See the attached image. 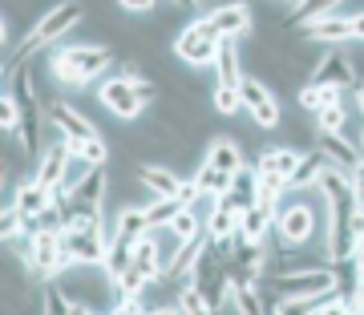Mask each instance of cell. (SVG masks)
<instances>
[{
	"label": "cell",
	"instance_id": "cell-1",
	"mask_svg": "<svg viewBox=\"0 0 364 315\" xmlns=\"http://www.w3.org/2000/svg\"><path fill=\"white\" fill-rule=\"evenodd\" d=\"M81 21H85V0H57V4H49V9L33 21V28L21 37V45L13 49V57L4 61V77H13L21 65H28L33 52L53 49L57 40H65L69 28H77Z\"/></svg>",
	"mask_w": 364,
	"mask_h": 315
},
{
	"label": "cell",
	"instance_id": "cell-2",
	"mask_svg": "<svg viewBox=\"0 0 364 315\" xmlns=\"http://www.w3.org/2000/svg\"><path fill=\"white\" fill-rule=\"evenodd\" d=\"M117 61L114 45H93V40H77V45H65L49 57V73L53 81L69 93H81L90 81H102L105 69Z\"/></svg>",
	"mask_w": 364,
	"mask_h": 315
},
{
	"label": "cell",
	"instance_id": "cell-3",
	"mask_svg": "<svg viewBox=\"0 0 364 315\" xmlns=\"http://www.w3.org/2000/svg\"><path fill=\"white\" fill-rule=\"evenodd\" d=\"M219 49H223V37L207 16H195V21H186V25L174 33V57L191 69H203V65L215 69Z\"/></svg>",
	"mask_w": 364,
	"mask_h": 315
},
{
	"label": "cell",
	"instance_id": "cell-4",
	"mask_svg": "<svg viewBox=\"0 0 364 315\" xmlns=\"http://www.w3.org/2000/svg\"><path fill=\"white\" fill-rule=\"evenodd\" d=\"M272 287L284 299H320V295L340 291V271L336 267H296V271L275 275Z\"/></svg>",
	"mask_w": 364,
	"mask_h": 315
},
{
	"label": "cell",
	"instance_id": "cell-5",
	"mask_svg": "<svg viewBox=\"0 0 364 315\" xmlns=\"http://www.w3.org/2000/svg\"><path fill=\"white\" fill-rule=\"evenodd\" d=\"M320 206L308 202V198H291L287 206H279V219H275V235L284 238L287 247H304L320 235Z\"/></svg>",
	"mask_w": 364,
	"mask_h": 315
},
{
	"label": "cell",
	"instance_id": "cell-6",
	"mask_svg": "<svg viewBox=\"0 0 364 315\" xmlns=\"http://www.w3.org/2000/svg\"><path fill=\"white\" fill-rule=\"evenodd\" d=\"M97 105H102L105 114H114L117 121H142L146 118V105L134 89V81L126 73H117V77H102L97 81Z\"/></svg>",
	"mask_w": 364,
	"mask_h": 315
},
{
	"label": "cell",
	"instance_id": "cell-7",
	"mask_svg": "<svg viewBox=\"0 0 364 315\" xmlns=\"http://www.w3.org/2000/svg\"><path fill=\"white\" fill-rule=\"evenodd\" d=\"M239 93H243V109L251 114V121L259 126V133H275L279 126H284V109H279V97H275V89L267 85V81L259 77H243L239 81Z\"/></svg>",
	"mask_w": 364,
	"mask_h": 315
},
{
	"label": "cell",
	"instance_id": "cell-8",
	"mask_svg": "<svg viewBox=\"0 0 364 315\" xmlns=\"http://www.w3.org/2000/svg\"><path fill=\"white\" fill-rule=\"evenodd\" d=\"M61 247H65V267H102L109 255V238L105 231H65Z\"/></svg>",
	"mask_w": 364,
	"mask_h": 315
},
{
	"label": "cell",
	"instance_id": "cell-9",
	"mask_svg": "<svg viewBox=\"0 0 364 315\" xmlns=\"http://www.w3.org/2000/svg\"><path fill=\"white\" fill-rule=\"evenodd\" d=\"M356 81H360L356 61H352V52L340 45V49H324V52H320V61H316L308 85H336V89H352Z\"/></svg>",
	"mask_w": 364,
	"mask_h": 315
},
{
	"label": "cell",
	"instance_id": "cell-10",
	"mask_svg": "<svg viewBox=\"0 0 364 315\" xmlns=\"http://www.w3.org/2000/svg\"><path fill=\"white\" fill-rule=\"evenodd\" d=\"M49 126L65 142H90V138H102V130L93 126L90 114H81L73 101H65V97H53L49 101Z\"/></svg>",
	"mask_w": 364,
	"mask_h": 315
},
{
	"label": "cell",
	"instance_id": "cell-11",
	"mask_svg": "<svg viewBox=\"0 0 364 315\" xmlns=\"http://www.w3.org/2000/svg\"><path fill=\"white\" fill-rule=\"evenodd\" d=\"M207 21L215 28H219V37L223 40H247L251 33H255V9L251 4H223V9H215V13H207Z\"/></svg>",
	"mask_w": 364,
	"mask_h": 315
},
{
	"label": "cell",
	"instance_id": "cell-12",
	"mask_svg": "<svg viewBox=\"0 0 364 315\" xmlns=\"http://www.w3.org/2000/svg\"><path fill=\"white\" fill-rule=\"evenodd\" d=\"M299 37H308L312 45H320V49H340V45L352 40V16L348 13H328V16H320V21L299 28Z\"/></svg>",
	"mask_w": 364,
	"mask_h": 315
},
{
	"label": "cell",
	"instance_id": "cell-13",
	"mask_svg": "<svg viewBox=\"0 0 364 315\" xmlns=\"http://www.w3.org/2000/svg\"><path fill=\"white\" fill-rule=\"evenodd\" d=\"M316 150L328 158V166H336V170H344V174H352L364 158L356 138H348V133H316Z\"/></svg>",
	"mask_w": 364,
	"mask_h": 315
},
{
	"label": "cell",
	"instance_id": "cell-14",
	"mask_svg": "<svg viewBox=\"0 0 364 315\" xmlns=\"http://www.w3.org/2000/svg\"><path fill=\"white\" fill-rule=\"evenodd\" d=\"M299 162H304V150H299V145H263L259 154H255V170L291 182L296 170H299Z\"/></svg>",
	"mask_w": 364,
	"mask_h": 315
},
{
	"label": "cell",
	"instance_id": "cell-15",
	"mask_svg": "<svg viewBox=\"0 0 364 315\" xmlns=\"http://www.w3.org/2000/svg\"><path fill=\"white\" fill-rule=\"evenodd\" d=\"M227 210H235V214H247L251 206H259V174H255V166H243V170L235 174L231 190L219 198Z\"/></svg>",
	"mask_w": 364,
	"mask_h": 315
},
{
	"label": "cell",
	"instance_id": "cell-16",
	"mask_svg": "<svg viewBox=\"0 0 364 315\" xmlns=\"http://www.w3.org/2000/svg\"><path fill=\"white\" fill-rule=\"evenodd\" d=\"M4 206H16V214L28 223V219H37V214H45V210L53 206V190L41 186L37 178H28V182H16L13 202H4Z\"/></svg>",
	"mask_w": 364,
	"mask_h": 315
},
{
	"label": "cell",
	"instance_id": "cell-17",
	"mask_svg": "<svg viewBox=\"0 0 364 315\" xmlns=\"http://www.w3.org/2000/svg\"><path fill=\"white\" fill-rule=\"evenodd\" d=\"M138 182H142V190L150 198H174L186 178H178V174L170 170V166H162V162H138Z\"/></svg>",
	"mask_w": 364,
	"mask_h": 315
},
{
	"label": "cell",
	"instance_id": "cell-18",
	"mask_svg": "<svg viewBox=\"0 0 364 315\" xmlns=\"http://www.w3.org/2000/svg\"><path fill=\"white\" fill-rule=\"evenodd\" d=\"M203 162H210V166H219L227 174H239L247 166V145L239 138H210L207 150H203Z\"/></svg>",
	"mask_w": 364,
	"mask_h": 315
},
{
	"label": "cell",
	"instance_id": "cell-19",
	"mask_svg": "<svg viewBox=\"0 0 364 315\" xmlns=\"http://www.w3.org/2000/svg\"><path fill=\"white\" fill-rule=\"evenodd\" d=\"M65 170H69V142L61 138V142H53V145H45V154H41V162H37V178L41 186H49V190H57L61 186V178H65Z\"/></svg>",
	"mask_w": 364,
	"mask_h": 315
},
{
	"label": "cell",
	"instance_id": "cell-20",
	"mask_svg": "<svg viewBox=\"0 0 364 315\" xmlns=\"http://www.w3.org/2000/svg\"><path fill=\"white\" fill-rule=\"evenodd\" d=\"M275 219H279V206H251L247 214H239V238L243 243H267V235L275 231Z\"/></svg>",
	"mask_w": 364,
	"mask_h": 315
},
{
	"label": "cell",
	"instance_id": "cell-21",
	"mask_svg": "<svg viewBox=\"0 0 364 315\" xmlns=\"http://www.w3.org/2000/svg\"><path fill=\"white\" fill-rule=\"evenodd\" d=\"M150 235V223H146V206H122L114 219V243H142Z\"/></svg>",
	"mask_w": 364,
	"mask_h": 315
},
{
	"label": "cell",
	"instance_id": "cell-22",
	"mask_svg": "<svg viewBox=\"0 0 364 315\" xmlns=\"http://www.w3.org/2000/svg\"><path fill=\"white\" fill-rule=\"evenodd\" d=\"M243 77L247 73H243V49H239V40H223L219 57H215V85H239Z\"/></svg>",
	"mask_w": 364,
	"mask_h": 315
},
{
	"label": "cell",
	"instance_id": "cell-23",
	"mask_svg": "<svg viewBox=\"0 0 364 315\" xmlns=\"http://www.w3.org/2000/svg\"><path fill=\"white\" fill-rule=\"evenodd\" d=\"M134 267H138V271H142L150 283L166 275V262H162V247H158V235H154V231H150L142 243H134Z\"/></svg>",
	"mask_w": 364,
	"mask_h": 315
},
{
	"label": "cell",
	"instance_id": "cell-24",
	"mask_svg": "<svg viewBox=\"0 0 364 315\" xmlns=\"http://www.w3.org/2000/svg\"><path fill=\"white\" fill-rule=\"evenodd\" d=\"M41 315H73V299L61 279H45L41 283Z\"/></svg>",
	"mask_w": 364,
	"mask_h": 315
},
{
	"label": "cell",
	"instance_id": "cell-25",
	"mask_svg": "<svg viewBox=\"0 0 364 315\" xmlns=\"http://www.w3.org/2000/svg\"><path fill=\"white\" fill-rule=\"evenodd\" d=\"M198 182V190L203 194H210V198H223L227 190H231V182H235V174H227V170H219V166H210V162H198V170L191 174Z\"/></svg>",
	"mask_w": 364,
	"mask_h": 315
},
{
	"label": "cell",
	"instance_id": "cell-26",
	"mask_svg": "<svg viewBox=\"0 0 364 315\" xmlns=\"http://www.w3.org/2000/svg\"><path fill=\"white\" fill-rule=\"evenodd\" d=\"M328 170V158L320 154V150H308L304 154V162H299V170H296V178H291V190H316V182H320V174Z\"/></svg>",
	"mask_w": 364,
	"mask_h": 315
},
{
	"label": "cell",
	"instance_id": "cell-27",
	"mask_svg": "<svg viewBox=\"0 0 364 315\" xmlns=\"http://www.w3.org/2000/svg\"><path fill=\"white\" fill-rule=\"evenodd\" d=\"M182 210L186 206H182L178 198H150V202H146V223H150V231H166Z\"/></svg>",
	"mask_w": 364,
	"mask_h": 315
},
{
	"label": "cell",
	"instance_id": "cell-28",
	"mask_svg": "<svg viewBox=\"0 0 364 315\" xmlns=\"http://www.w3.org/2000/svg\"><path fill=\"white\" fill-rule=\"evenodd\" d=\"M166 231H170L174 238H178V243H191V238H198L203 231H207V219H203V214H198V210L191 206V210H182V214L166 226Z\"/></svg>",
	"mask_w": 364,
	"mask_h": 315
},
{
	"label": "cell",
	"instance_id": "cell-29",
	"mask_svg": "<svg viewBox=\"0 0 364 315\" xmlns=\"http://www.w3.org/2000/svg\"><path fill=\"white\" fill-rule=\"evenodd\" d=\"M235 231H239V214H235V210H227V206L219 202V210H215V214L207 219V235H210V243H223V238H231Z\"/></svg>",
	"mask_w": 364,
	"mask_h": 315
},
{
	"label": "cell",
	"instance_id": "cell-30",
	"mask_svg": "<svg viewBox=\"0 0 364 315\" xmlns=\"http://www.w3.org/2000/svg\"><path fill=\"white\" fill-rule=\"evenodd\" d=\"M210 105H215V114H223V118H235L243 109V93H239V85H215L210 89Z\"/></svg>",
	"mask_w": 364,
	"mask_h": 315
},
{
	"label": "cell",
	"instance_id": "cell-31",
	"mask_svg": "<svg viewBox=\"0 0 364 315\" xmlns=\"http://www.w3.org/2000/svg\"><path fill=\"white\" fill-rule=\"evenodd\" d=\"M102 267H105V275L109 279H122L134 267V247L130 243H109V255H105Z\"/></svg>",
	"mask_w": 364,
	"mask_h": 315
},
{
	"label": "cell",
	"instance_id": "cell-32",
	"mask_svg": "<svg viewBox=\"0 0 364 315\" xmlns=\"http://www.w3.org/2000/svg\"><path fill=\"white\" fill-rule=\"evenodd\" d=\"M316 133H348V109H344V101L328 105V109L316 114Z\"/></svg>",
	"mask_w": 364,
	"mask_h": 315
},
{
	"label": "cell",
	"instance_id": "cell-33",
	"mask_svg": "<svg viewBox=\"0 0 364 315\" xmlns=\"http://www.w3.org/2000/svg\"><path fill=\"white\" fill-rule=\"evenodd\" d=\"M90 174H93L90 158H81V154H73V150H69V170H65V178H61V190H69V194H73V190H77Z\"/></svg>",
	"mask_w": 364,
	"mask_h": 315
},
{
	"label": "cell",
	"instance_id": "cell-34",
	"mask_svg": "<svg viewBox=\"0 0 364 315\" xmlns=\"http://www.w3.org/2000/svg\"><path fill=\"white\" fill-rule=\"evenodd\" d=\"M178 307H182V315H215V311H210V303L203 299V295H198L191 283L178 291Z\"/></svg>",
	"mask_w": 364,
	"mask_h": 315
},
{
	"label": "cell",
	"instance_id": "cell-35",
	"mask_svg": "<svg viewBox=\"0 0 364 315\" xmlns=\"http://www.w3.org/2000/svg\"><path fill=\"white\" fill-rule=\"evenodd\" d=\"M0 235H4V243H16V238L25 235V219L16 214V206H4V214H0Z\"/></svg>",
	"mask_w": 364,
	"mask_h": 315
},
{
	"label": "cell",
	"instance_id": "cell-36",
	"mask_svg": "<svg viewBox=\"0 0 364 315\" xmlns=\"http://www.w3.org/2000/svg\"><path fill=\"white\" fill-rule=\"evenodd\" d=\"M158 4H162V0H117V9L130 13V16H150Z\"/></svg>",
	"mask_w": 364,
	"mask_h": 315
},
{
	"label": "cell",
	"instance_id": "cell-37",
	"mask_svg": "<svg viewBox=\"0 0 364 315\" xmlns=\"http://www.w3.org/2000/svg\"><path fill=\"white\" fill-rule=\"evenodd\" d=\"M348 16H352V40L364 45V9H356V13H348Z\"/></svg>",
	"mask_w": 364,
	"mask_h": 315
},
{
	"label": "cell",
	"instance_id": "cell-38",
	"mask_svg": "<svg viewBox=\"0 0 364 315\" xmlns=\"http://www.w3.org/2000/svg\"><path fill=\"white\" fill-rule=\"evenodd\" d=\"M13 33H16V21L4 13V16H0V45H9V40H13Z\"/></svg>",
	"mask_w": 364,
	"mask_h": 315
},
{
	"label": "cell",
	"instance_id": "cell-39",
	"mask_svg": "<svg viewBox=\"0 0 364 315\" xmlns=\"http://www.w3.org/2000/svg\"><path fill=\"white\" fill-rule=\"evenodd\" d=\"M352 190H356V198H360V206H364V158H360V166L352 170Z\"/></svg>",
	"mask_w": 364,
	"mask_h": 315
},
{
	"label": "cell",
	"instance_id": "cell-40",
	"mask_svg": "<svg viewBox=\"0 0 364 315\" xmlns=\"http://www.w3.org/2000/svg\"><path fill=\"white\" fill-rule=\"evenodd\" d=\"M352 271L364 275V238H356V250H352Z\"/></svg>",
	"mask_w": 364,
	"mask_h": 315
},
{
	"label": "cell",
	"instance_id": "cell-41",
	"mask_svg": "<svg viewBox=\"0 0 364 315\" xmlns=\"http://www.w3.org/2000/svg\"><path fill=\"white\" fill-rule=\"evenodd\" d=\"M150 315H182L178 303H162V307H150Z\"/></svg>",
	"mask_w": 364,
	"mask_h": 315
},
{
	"label": "cell",
	"instance_id": "cell-42",
	"mask_svg": "<svg viewBox=\"0 0 364 315\" xmlns=\"http://www.w3.org/2000/svg\"><path fill=\"white\" fill-rule=\"evenodd\" d=\"M356 145H360V154H364V130H360V138H356Z\"/></svg>",
	"mask_w": 364,
	"mask_h": 315
}]
</instances>
